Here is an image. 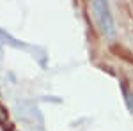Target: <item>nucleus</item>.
Instances as JSON below:
<instances>
[{
  "mask_svg": "<svg viewBox=\"0 0 133 131\" xmlns=\"http://www.w3.org/2000/svg\"><path fill=\"white\" fill-rule=\"evenodd\" d=\"M92 14L98 21L99 29H101L107 36H112L114 34V21L112 16L108 12V5H107V0H92Z\"/></svg>",
  "mask_w": 133,
  "mask_h": 131,
  "instance_id": "nucleus-1",
  "label": "nucleus"
}]
</instances>
